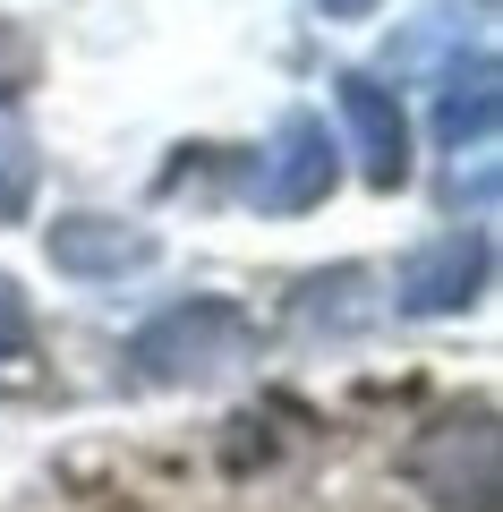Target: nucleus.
<instances>
[{
  "label": "nucleus",
  "mask_w": 503,
  "mask_h": 512,
  "mask_svg": "<svg viewBox=\"0 0 503 512\" xmlns=\"http://www.w3.org/2000/svg\"><path fill=\"white\" fill-rule=\"evenodd\" d=\"M401 478L435 512H503V427H495V410L469 402V410L427 419L418 444L401 453Z\"/></svg>",
  "instance_id": "obj_1"
},
{
  "label": "nucleus",
  "mask_w": 503,
  "mask_h": 512,
  "mask_svg": "<svg viewBox=\"0 0 503 512\" xmlns=\"http://www.w3.org/2000/svg\"><path fill=\"white\" fill-rule=\"evenodd\" d=\"M248 350H256L248 308H231V299H180V308H162V316L137 325L128 359L154 384H214L222 367H239Z\"/></svg>",
  "instance_id": "obj_2"
},
{
  "label": "nucleus",
  "mask_w": 503,
  "mask_h": 512,
  "mask_svg": "<svg viewBox=\"0 0 503 512\" xmlns=\"http://www.w3.org/2000/svg\"><path fill=\"white\" fill-rule=\"evenodd\" d=\"M333 137H324L316 111H282L265 137V154H256V180H248V205L256 214H307V205L333 197Z\"/></svg>",
  "instance_id": "obj_3"
},
{
  "label": "nucleus",
  "mask_w": 503,
  "mask_h": 512,
  "mask_svg": "<svg viewBox=\"0 0 503 512\" xmlns=\"http://www.w3.org/2000/svg\"><path fill=\"white\" fill-rule=\"evenodd\" d=\"M333 103L350 120V154H359V180L367 188H410V111H401L393 86H376L367 69H342L333 77Z\"/></svg>",
  "instance_id": "obj_4"
},
{
  "label": "nucleus",
  "mask_w": 503,
  "mask_h": 512,
  "mask_svg": "<svg viewBox=\"0 0 503 512\" xmlns=\"http://www.w3.org/2000/svg\"><path fill=\"white\" fill-rule=\"evenodd\" d=\"M486 274H495V248H486V231H444L427 239V248L401 265V316H461L469 299L486 291Z\"/></svg>",
  "instance_id": "obj_5"
},
{
  "label": "nucleus",
  "mask_w": 503,
  "mask_h": 512,
  "mask_svg": "<svg viewBox=\"0 0 503 512\" xmlns=\"http://www.w3.org/2000/svg\"><path fill=\"white\" fill-rule=\"evenodd\" d=\"M43 248H52L60 274L77 282H120V274H145L162 256V239L145 231V222H111V214H60L52 231H43Z\"/></svg>",
  "instance_id": "obj_6"
},
{
  "label": "nucleus",
  "mask_w": 503,
  "mask_h": 512,
  "mask_svg": "<svg viewBox=\"0 0 503 512\" xmlns=\"http://www.w3.org/2000/svg\"><path fill=\"white\" fill-rule=\"evenodd\" d=\"M435 137H444L452 154L495 137V60H486V52L469 60V77L461 69L444 77V94H435Z\"/></svg>",
  "instance_id": "obj_7"
},
{
  "label": "nucleus",
  "mask_w": 503,
  "mask_h": 512,
  "mask_svg": "<svg viewBox=\"0 0 503 512\" xmlns=\"http://www.w3.org/2000/svg\"><path fill=\"white\" fill-rule=\"evenodd\" d=\"M26 188H35V163H26L18 146H0V222L26 214Z\"/></svg>",
  "instance_id": "obj_8"
},
{
  "label": "nucleus",
  "mask_w": 503,
  "mask_h": 512,
  "mask_svg": "<svg viewBox=\"0 0 503 512\" xmlns=\"http://www.w3.org/2000/svg\"><path fill=\"white\" fill-rule=\"evenodd\" d=\"M9 291H18V282L0 274V342L18 350V342H26V308H18V299H9Z\"/></svg>",
  "instance_id": "obj_9"
},
{
  "label": "nucleus",
  "mask_w": 503,
  "mask_h": 512,
  "mask_svg": "<svg viewBox=\"0 0 503 512\" xmlns=\"http://www.w3.org/2000/svg\"><path fill=\"white\" fill-rule=\"evenodd\" d=\"M324 18H376V0H316Z\"/></svg>",
  "instance_id": "obj_10"
}]
</instances>
